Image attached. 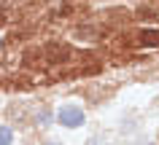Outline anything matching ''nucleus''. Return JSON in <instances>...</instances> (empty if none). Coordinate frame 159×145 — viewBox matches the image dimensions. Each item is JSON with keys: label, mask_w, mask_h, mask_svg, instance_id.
Instances as JSON below:
<instances>
[{"label": "nucleus", "mask_w": 159, "mask_h": 145, "mask_svg": "<svg viewBox=\"0 0 159 145\" xmlns=\"http://www.w3.org/2000/svg\"><path fill=\"white\" fill-rule=\"evenodd\" d=\"M84 110L81 108H75V105H67V108H59L57 113V121L62 124V126H81L84 124Z\"/></svg>", "instance_id": "obj_1"}, {"label": "nucleus", "mask_w": 159, "mask_h": 145, "mask_svg": "<svg viewBox=\"0 0 159 145\" xmlns=\"http://www.w3.org/2000/svg\"><path fill=\"white\" fill-rule=\"evenodd\" d=\"M46 57H49V62H65L70 57V46L67 43H49L46 46Z\"/></svg>", "instance_id": "obj_2"}, {"label": "nucleus", "mask_w": 159, "mask_h": 145, "mask_svg": "<svg viewBox=\"0 0 159 145\" xmlns=\"http://www.w3.org/2000/svg\"><path fill=\"white\" fill-rule=\"evenodd\" d=\"M49 145H59V143H49Z\"/></svg>", "instance_id": "obj_7"}, {"label": "nucleus", "mask_w": 159, "mask_h": 145, "mask_svg": "<svg viewBox=\"0 0 159 145\" xmlns=\"http://www.w3.org/2000/svg\"><path fill=\"white\" fill-rule=\"evenodd\" d=\"M11 140H14V132L8 126H0V145H11Z\"/></svg>", "instance_id": "obj_4"}, {"label": "nucleus", "mask_w": 159, "mask_h": 145, "mask_svg": "<svg viewBox=\"0 0 159 145\" xmlns=\"http://www.w3.org/2000/svg\"><path fill=\"white\" fill-rule=\"evenodd\" d=\"M35 118H38V124H41V126H46V124L51 121V113H49V110H41L38 116H35Z\"/></svg>", "instance_id": "obj_5"}, {"label": "nucleus", "mask_w": 159, "mask_h": 145, "mask_svg": "<svg viewBox=\"0 0 159 145\" xmlns=\"http://www.w3.org/2000/svg\"><path fill=\"white\" fill-rule=\"evenodd\" d=\"M140 41L146 46H159V30H146V32H140Z\"/></svg>", "instance_id": "obj_3"}, {"label": "nucleus", "mask_w": 159, "mask_h": 145, "mask_svg": "<svg viewBox=\"0 0 159 145\" xmlns=\"http://www.w3.org/2000/svg\"><path fill=\"white\" fill-rule=\"evenodd\" d=\"M135 145H151V143H143V140H140V143H135Z\"/></svg>", "instance_id": "obj_6"}]
</instances>
